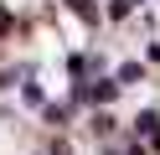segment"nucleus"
I'll return each instance as SVG.
<instances>
[{"label": "nucleus", "mask_w": 160, "mask_h": 155, "mask_svg": "<svg viewBox=\"0 0 160 155\" xmlns=\"http://www.w3.org/2000/svg\"><path fill=\"white\" fill-rule=\"evenodd\" d=\"M67 5H72L78 16H83V21H98V16H93V5H88V0H67Z\"/></svg>", "instance_id": "obj_1"}]
</instances>
